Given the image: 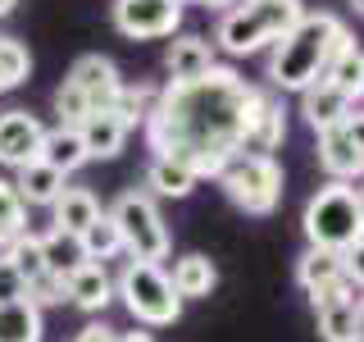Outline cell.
<instances>
[{
	"instance_id": "1",
	"label": "cell",
	"mask_w": 364,
	"mask_h": 342,
	"mask_svg": "<svg viewBox=\"0 0 364 342\" xmlns=\"http://www.w3.org/2000/svg\"><path fill=\"white\" fill-rule=\"evenodd\" d=\"M255 100H259L255 83H246L237 68L214 64L196 83L159 87L141 128L159 160H173L196 178H214L242 146Z\"/></svg>"
},
{
	"instance_id": "2",
	"label": "cell",
	"mask_w": 364,
	"mask_h": 342,
	"mask_svg": "<svg viewBox=\"0 0 364 342\" xmlns=\"http://www.w3.org/2000/svg\"><path fill=\"white\" fill-rule=\"evenodd\" d=\"M350 37V28L328 9H305V19L296 23L282 41L269 46V83L278 91H296L301 96L310 83L328 73L337 46Z\"/></svg>"
},
{
	"instance_id": "3",
	"label": "cell",
	"mask_w": 364,
	"mask_h": 342,
	"mask_svg": "<svg viewBox=\"0 0 364 342\" xmlns=\"http://www.w3.org/2000/svg\"><path fill=\"white\" fill-rule=\"evenodd\" d=\"M305 237L318 251H337V256L360 260V233H364V205L355 182H328L305 201Z\"/></svg>"
},
{
	"instance_id": "4",
	"label": "cell",
	"mask_w": 364,
	"mask_h": 342,
	"mask_svg": "<svg viewBox=\"0 0 364 342\" xmlns=\"http://www.w3.org/2000/svg\"><path fill=\"white\" fill-rule=\"evenodd\" d=\"M305 19V0H237L219 23V41L228 55H255L282 41Z\"/></svg>"
},
{
	"instance_id": "5",
	"label": "cell",
	"mask_w": 364,
	"mask_h": 342,
	"mask_svg": "<svg viewBox=\"0 0 364 342\" xmlns=\"http://www.w3.org/2000/svg\"><path fill=\"white\" fill-rule=\"evenodd\" d=\"M114 296H123L132 319H141L151 328H168L182 315V301H178L173 283H168L164 265H151V260H128L123 274L114 279Z\"/></svg>"
},
{
	"instance_id": "6",
	"label": "cell",
	"mask_w": 364,
	"mask_h": 342,
	"mask_svg": "<svg viewBox=\"0 0 364 342\" xmlns=\"http://www.w3.org/2000/svg\"><path fill=\"white\" fill-rule=\"evenodd\" d=\"M109 219H114V228H119V242H123V251H128L132 260H151V265H159V260L173 251V237H168L164 219H159L155 197H146L141 187L123 192V197L114 201Z\"/></svg>"
},
{
	"instance_id": "7",
	"label": "cell",
	"mask_w": 364,
	"mask_h": 342,
	"mask_svg": "<svg viewBox=\"0 0 364 342\" xmlns=\"http://www.w3.org/2000/svg\"><path fill=\"white\" fill-rule=\"evenodd\" d=\"M214 178L228 192V201L246 214H273L282 201V165L273 155H242L237 151Z\"/></svg>"
},
{
	"instance_id": "8",
	"label": "cell",
	"mask_w": 364,
	"mask_h": 342,
	"mask_svg": "<svg viewBox=\"0 0 364 342\" xmlns=\"http://www.w3.org/2000/svg\"><path fill=\"white\" fill-rule=\"evenodd\" d=\"M114 28L128 41H159L182 28V5L173 0H114Z\"/></svg>"
},
{
	"instance_id": "9",
	"label": "cell",
	"mask_w": 364,
	"mask_h": 342,
	"mask_svg": "<svg viewBox=\"0 0 364 342\" xmlns=\"http://www.w3.org/2000/svg\"><path fill=\"white\" fill-rule=\"evenodd\" d=\"M318 165L333 174V182H355L364 169V142H360V105H350V114L337 128L318 133Z\"/></svg>"
},
{
	"instance_id": "10",
	"label": "cell",
	"mask_w": 364,
	"mask_h": 342,
	"mask_svg": "<svg viewBox=\"0 0 364 342\" xmlns=\"http://www.w3.org/2000/svg\"><path fill=\"white\" fill-rule=\"evenodd\" d=\"M68 83L82 91V100L91 105V114H96V110H114V100H119V91H123L119 68H114V60H105V55H82V60H73Z\"/></svg>"
},
{
	"instance_id": "11",
	"label": "cell",
	"mask_w": 364,
	"mask_h": 342,
	"mask_svg": "<svg viewBox=\"0 0 364 342\" xmlns=\"http://www.w3.org/2000/svg\"><path fill=\"white\" fill-rule=\"evenodd\" d=\"M41 137H46V128L32 110H5L0 114V165L23 169L28 160H37Z\"/></svg>"
},
{
	"instance_id": "12",
	"label": "cell",
	"mask_w": 364,
	"mask_h": 342,
	"mask_svg": "<svg viewBox=\"0 0 364 342\" xmlns=\"http://www.w3.org/2000/svg\"><path fill=\"white\" fill-rule=\"evenodd\" d=\"M282 137H287V110H282V100H273L269 91H259L255 114H250L237 151L242 155H273L282 146Z\"/></svg>"
},
{
	"instance_id": "13",
	"label": "cell",
	"mask_w": 364,
	"mask_h": 342,
	"mask_svg": "<svg viewBox=\"0 0 364 342\" xmlns=\"http://www.w3.org/2000/svg\"><path fill=\"white\" fill-rule=\"evenodd\" d=\"M346 279L360 283V260H355V256H337V251L310 247V251L301 256V265H296V283H301L310 296L337 288V283H346Z\"/></svg>"
},
{
	"instance_id": "14",
	"label": "cell",
	"mask_w": 364,
	"mask_h": 342,
	"mask_svg": "<svg viewBox=\"0 0 364 342\" xmlns=\"http://www.w3.org/2000/svg\"><path fill=\"white\" fill-rule=\"evenodd\" d=\"M214 64H219L214 60V41L196 37V32H173V41H168V51H164L168 83H196Z\"/></svg>"
},
{
	"instance_id": "15",
	"label": "cell",
	"mask_w": 364,
	"mask_h": 342,
	"mask_svg": "<svg viewBox=\"0 0 364 342\" xmlns=\"http://www.w3.org/2000/svg\"><path fill=\"white\" fill-rule=\"evenodd\" d=\"M350 105H360V96H346V91L333 87L328 78H318V83H310L301 91V114H305V123H310L314 133L337 128V123L350 114Z\"/></svg>"
},
{
	"instance_id": "16",
	"label": "cell",
	"mask_w": 364,
	"mask_h": 342,
	"mask_svg": "<svg viewBox=\"0 0 364 342\" xmlns=\"http://www.w3.org/2000/svg\"><path fill=\"white\" fill-rule=\"evenodd\" d=\"M64 301H73L77 311L87 315H100L105 306L114 301V279L105 274V265H96V260H87L82 269H73L64 279Z\"/></svg>"
},
{
	"instance_id": "17",
	"label": "cell",
	"mask_w": 364,
	"mask_h": 342,
	"mask_svg": "<svg viewBox=\"0 0 364 342\" xmlns=\"http://www.w3.org/2000/svg\"><path fill=\"white\" fill-rule=\"evenodd\" d=\"M77 137H82L87 160H114L123 151V142H128V128L119 123L114 110H96V114H87V119L77 123Z\"/></svg>"
},
{
	"instance_id": "18",
	"label": "cell",
	"mask_w": 364,
	"mask_h": 342,
	"mask_svg": "<svg viewBox=\"0 0 364 342\" xmlns=\"http://www.w3.org/2000/svg\"><path fill=\"white\" fill-rule=\"evenodd\" d=\"M64 187H68V178L60 169L41 165V160H28V165L18 169V178H14V192H18L23 205H55Z\"/></svg>"
},
{
	"instance_id": "19",
	"label": "cell",
	"mask_w": 364,
	"mask_h": 342,
	"mask_svg": "<svg viewBox=\"0 0 364 342\" xmlns=\"http://www.w3.org/2000/svg\"><path fill=\"white\" fill-rule=\"evenodd\" d=\"M168 283H173L178 301H200V296L214 292V283H219V269H214L210 256H200V251H191V256H182L173 274H168Z\"/></svg>"
},
{
	"instance_id": "20",
	"label": "cell",
	"mask_w": 364,
	"mask_h": 342,
	"mask_svg": "<svg viewBox=\"0 0 364 342\" xmlns=\"http://www.w3.org/2000/svg\"><path fill=\"white\" fill-rule=\"evenodd\" d=\"M41 165H50V169H60V174L68 178L73 169H82L87 165V151H82V137H77V128H46L41 137V151H37Z\"/></svg>"
},
{
	"instance_id": "21",
	"label": "cell",
	"mask_w": 364,
	"mask_h": 342,
	"mask_svg": "<svg viewBox=\"0 0 364 342\" xmlns=\"http://www.w3.org/2000/svg\"><path fill=\"white\" fill-rule=\"evenodd\" d=\"M196 174L191 169H182V165H173V160H151V169H146V197H168V201H187L191 192H196Z\"/></svg>"
},
{
	"instance_id": "22",
	"label": "cell",
	"mask_w": 364,
	"mask_h": 342,
	"mask_svg": "<svg viewBox=\"0 0 364 342\" xmlns=\"http://www.w3.org/2000/svg\"><path fill=\"white\" fill-rule=\"evenodd\" d=\"M318 315V338L323 342H360L364 338V315H360V296L355 301H333Z\"/></svg>"
},
{
	"instance_id": "23",
	"label": "cell",
	"mask_w": 364,
	"mask_h": 342,
	"mask_svg": "<svg viewBox=\"0 0 364 342\" xmlns=\"http://www.w3.org/2000/svg\"><path fill=\"white\" fill-rule=\"evenodd\" d=\"M55 210V228H64V233H82V228L100 214V201L91 187H64L60 201L50 205Z\"/></svg>"
},
{
	"instance_id": "24",
	"label": "cell",
	"mask_w": 364,
	"mask_h": 342,
	"mask_svg": "<svg viewBox=\"0 0 364 342\" xmlns=\"http://www.w3.org/2000/svg\"><path fill=\"white\" fill-rule=\"evenodd\" d=\"M41 260L50 274H60V279H68L73 269L87 265V251L82 242H77V233H64V228H50V233L41 237Z\"/></svg>"
},
{
	"instance_id": "25",
	"label": "cell",
	"mask_w": 364,
	"mask_h": 342,
	"mask_svg": "<svg viewBox=\"0 0 364 342\" xmlns=\"http://www.w3.org/2000/svg\"><path fill=\"white\" fill-rule=\"evenodd\" d=\"M0 342H41V311L32 301L0 306Z\"/></svg>"
},
{
	"instance_id": "26",
	"label": "cell",
	"mask_w": 364,
	"mask_h": 342,
	"mask_svg": "<svg viewBox=\"0 0 364 342\" xmlns=\"http://www.w3.org/2000/svg\"><path fill=\"white\" fill-rule=\"evenodd\" d=\"M328 83L333 87H341L346 96H360V83H364V55H360V46H355V37H346L337 46V55H333V64H328Z\"/></svg>"
},
{
	"instance_id": "27",
	"label": "cell",
	"mask_w": 364,
	"mask_h": 342,
	"mask_svg": "<svg viewBox=\"0 0 364 342\" xmlns=\"http://www.w3.org/2000/svg\"><path fill=\"white\" fill-rule=\"evenodd\" d=\"M77 242H82V251H87V260H96V265H105V260H114L123 251V242H119V228H114V219L105 210L91 219L82 233H77Z\"/></svg>"
},
{
	"instance_id": "28",
	"label": "cell",
	"mask_w": 364,
	"mask_h": 342,
	"mask_svg": "<svg viewBox=\"0 0 364 342\" xmlns=\"http://www.w3.org/2000/svg\"><path fill=\"white\" fill-rule=\"evenodd\" d=\"M32 73V55L18 37H0V91H14L28 83Z\"/></svg>"
},
{
	"instance_id": "29",
	"label": "cell",
	"mask_w": 364,
	"mask_h": 342,
	"mask_svg": "<svg viewBox=\"0 0 364 342\" xmlns=\"http://www.w3.org/2000/svg\"><path fill=\"white\" fill-rule=\"evenodd\" d=\"M155 91H159V87H146V83L128 87V83H123L119 100H114V114H119V123H123L128 133L136 128V123H146V114H151V105H155Z\"/></svg>"
},
{
	"instance_id": "30",
	"label": "cell",
	"mask_w": 364,
	"mask_h": 342,
	"mask_svg": "<svg viewBox=\"0 0 364 342\" xmlns=\"http://www.w3.org/2000/svg\"><path fill=\"white\" fill-rule=\"evenodd\" d=\"M28 233V205L18 201V192H14V182H5L0 178V247H9L14 237Z\"/></svg>"
},
{
	"instance_id": "31",
	"label": "cell",
	"mask_w": 364,
	"mask_h": 342,
	"mask_svg": "<svg viewBox=\"0 0 364 342\" xmlns=\"http://www.w3.org/2000/svg\"><path fill=\"white\" fill-rule=\"evenodd\" d=\"M5 260H9V265H14V269L23 274V283H28V279H37V274H46V260H41V237L28 228L23 237H14V242L5 247Z\"/></svg>"
},
{
	"instance_id": "32",
	"label": "cell",
	"mask_w": 364,
	"mask_h": 342,
	"mask_svg": "<svg viewBox=\"0 0 364 342\" xmlns=\"http://www.w3.org/2000/svg\"><path fill=\"white\" fill-rule=\"evenodd\" d=\"M55 114H60V123H64V128H77V123H82L87 114H91V105L82 100V91L68 83V78L60 83V91H55Z\"/></svg>"
},
{
	"instance_id": "33",
	"label": "cell",
	"mask_w": 364,
	"mask_h": 342,
	"mask_svg": "<svg viewBox=\"0 0 364 342\" xmlns=\"http://www.w3.org/2000/svg\"><path fill=\"white\" fill-rule=\"evenodd\" d=\"M23 301H32L41 311V306H60L64 301V279L60 274H37V279H28V288H23Z\"/></svg>"
},
{
	"instance_id": "34",
	"label": "cell",
	"mask_w": 364,
	"mask_h": 342,
	"mask_svg": "<svg viewBox=\"0 0 364 342\" xmlns=\"http://www.w3.org/2000/svg\"><path fill=\"white\" fill-rule=\"evenodd\" d=\"M23 288H28V283H23V274L9 265L5 251H0V306H5V301H23Z\"/></svg>"
},
{
	"instance_id": "35",
	"label": "cell",
	"mask_w": 364,
	"mask_h": 342,
	"mask_svg": "<svg viewBox=\"0 0 364 342\" xmlns=\"http://www.w3.org/2000/svg\"><path fill=\"white\" fill-rule=\"evenodd\" d=\"M114 338H119V328H109L105 319H91L87 328H77L73 342H114Z\"/></svg>"
},
{
	"instance_id": "36",
	"label": "cell",
	"mask_w": 364,
	"mask_h": 342,
	"mask_svg": "<svg viewBox=\"0 0 364 342\" xmlns=\"http://www.w3.org/2000/svg\"><path fill=\"white\" fill-rule=\"evenodd\" d=\"M182 5H200V9H223V14H228V9H232L237 0H182Z\"/></svg>"
},
{
	"instance_id": "37",
	"label": "cell",
	"mask_w": 364,
	"mask_h": 342,
	"mask_svg": "<svg viewBox=\"0 0 364 342\" xmlns=\"http://www.w3.org/2000/svg\"><path fill=\"white\" fill-rule=\"evenodd\" d=\"M114 342H155L151 333H146V328H132V333H119Z\"/></svg>"
},
{
	"instance_id": "38",
	"label": "cell",
	"mask_w": 364,
	"mask_h": 342,
	"mask_svg": "<svg viewBox=\"0 0 364 342\" xmlns=\"http://www.w3.org/2000/svg\"><path fill=\"white\" fill-rule=\"evenodd\" d=\"M14 5H18V0H0V19H9V14H14Z\"/></svg>"
},
{
	"instance_id": "39",
	"label": "cell",
	"mask_w": 364,
	"mask_h": 342,
	"mask_svg": "<svg viewBox=\"0 0 364 342\" xmlns=\"http://www.w3.org/2000/svg\"><path fill=\"white\" fill-rule=\"evenodd\" d=\"M173 5H182V0H173Z\"/></svg>"
}]
</instances>
